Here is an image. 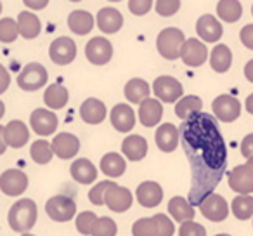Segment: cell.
I'll return each mask as SVG.
<instances>
[{
    "mask_svg": "<svg viewBox=\"0 0 253 236\" xmlns=\"http://www.w3.org/2000/svg\"><path fill=\"white\" fill-rule=\"evenodd\" d=\"M0 12H2V2H0Z\"/></svg>",
    "mask_w": 253,
    "mask_h": 236,
    "instance_id": "59",
    "label": "cell"
},
{
    "mask_svg": "<svg viewBox=\"0 0 253 236\" xmlns=\"http://www.w3.org/2000/svg\"><path fill=\"white\" fill-rule=\"evenodd\" d=\"M68 99H70V92L64 85L61 84H52L45 89V94H43V101L49 106L50 109H61L68 104Z\"/></svg>",
    "mask_w": 253,
    "mask_h": 236,
    "instance_id": "30",
    "label": "cell"
},
{
    "mask_svg": "<svg viewBox=\"0 0 253 236\" xmlns=\"http://www.w3.org/2000/svg\"><path fill=\"white\" fill-rule=\"evenodd\" d=\"M68 26L77 35H87L94 28V16L87 11H73L68 16Z\"/></svg>",
    "mask_w": 253,
    "mask_h": 236,
    "instance_id": "28",
    "label": "cell"
},
{
    "mask_svg": "<svg viewBox=\"0 0 253 236\" xmlns=\"http://www.w3.org/2000/svg\"><path fill=\"white\" fill-rule=\"evenodd\" d=\"M211 109H213V115L217 116L220 122L225 124H231V122L238 120L239 115H241V104L236 97L229 94H222L211 102Z\"/></svg>",
    "mask_w": 253,
    "mask_h": 236,
    "instance_id": "8",
    "label": "cell"
},
{
    "mask_svg": "<svg viewBox=\"0 0 253 236\" xmlns=\"http://www.w3.org/2000/svg\"><path fill=\"white\" fill-rule=\"evenodd\" d=\"M215 236H231V235H215Z\"/></svg>",
    "mask_w": 253,
    "mask_h": 236,
    "instance_id": "58",
    "label": "cell"
},
{
    "mask_svg": "<svg viewBox=\"0 0 253 236\" xmlns=\"http://www.w3.org/2000/svg\"><path fill=\"white\" fill-rule=\"evenodd\" d=\"M45 212L52 221L68 222L77 214V203H75L73 198L57 194V196L49 198V201L45 203Z\"/></svg>",
    "mask_w": 253,
    "mask_h": 236,
    "instance_id": "5",
    "label": "cell"
},
{
    "mask_svg": "<svg viewBox=\"0 0 253 236\" xmlns=\"http://www.w3.org/2000/svg\"><path fill=\"white\" fill-rule=\"evenodd\" d=\"M210 64L213 71H217V73H225L232 64L231 49H229L227 46H224V44L215 46V49L211 50V56H210Z\"/></svg>",
    "mask_w": 253,
    "mask_h": 236,
    "instance_id": "32",
    "label": "cell"
},
{
    "mask_svg": "<svg viewBox=\"0 0 253 236\" xmlns=\"http://www.w3.org/2000/svg\"><path fill=\"white\" fill-rule=\"evenodd\" d=\"M126 169L125 158L120 156L118 153H108V155L102 156L101 160V170L108 177H120L123 176Z\"/></svg>",
    "mask_w": 253,
    "mask_h": 236,
    "instance_id": "34",
    "label": "cell"
},
{
    "mask_svg": "<svg viewBox=\"0 0 253 236\" xmlns=\"http://www.w3.org/2000/svg\"><path fill=\"white\" fill-rule=\"evenodd\" d=\"M149 92H151V87H149L148 82L142 80V78H132V80H128L125 85L126 101L134 102V104H139V102L144 101L146 97H149Z\"/></svg>",
    "mask_w": 253,
    "mask_h": 236,
    "instance_id": "31",
    "label": "cell"
},
{
    "mask_svg": "<svg viewBox=\"0 0 253 236\" xmlns=\"http://www.w3.org/2000/svg\"><path fill=\"white\" fill-rule=\"evenodd\" d=\"M116 231H118V228H116V222L111 217H97L90 236H115Z\"/></svg>",
    "mask_w": 253,
    "mask_h": 236,
    "instance_id": "39",
    "label": "cell"
},
{
    "mask_svg": "<svg viewBox=\"0 0 253 236\" xmlns=\"http://www.w3.org/2000/svg\"><path fill=\"white\" fill-rule=\"evenodd\" d=\"M196 33L205 40V42L213 44V42H217V40H220L224 30H222V25L218 23V19L215 18V16L205 14V16H201V18L198 19Z\"/></svg>",
    "mask_w": 253,
    "mask_h": 236,
    "instance_id": "22",
    "label": "cell"
},
{
    "mask_svg": "<svg viewBox=\"0 0 253 236\" xmlns=\"http://www.w3.org/2000/svg\"><path fill=\"white\" fill-rule=\"evenodd\" d=\"M5 149H7V144H5V139H4V127L0 125V155H4Z\"/></svg>",
    "mask_w": 253,
    "mask_h": 236,
    "instance_id": "52",
    "label": "cell"
},
{
    "mask_svg": "<svg viewBox=\"0 0 253 236\" xmlns=\"http://www.w3.org/2000/svg\"><path fill=\"white\" fill-rule=\"evenodd\" d=\"M201 108H203V102H201V99L198 95H186L175 104V115L179 118H182V120H186L189 116L200 113Z\"/></svg>",
    "mask_w": 253,
    "mask_h": 236,
    "instance_id": "35",
    "label": "cell"
},
{
    "mask_svg": "<svg viewBox=\"0 0 253 236\" xmlns=\"http://www.w3.org/2000/svg\"><path fill=\"white\" fill-rule=\"evenodd\" d=\"M122 151L132 162H139L148 155V141L142 136H128L125 141L122 142Z\"/></svg>",
    "mask_w": 253,
    "mask_h": 236,
    "instance_id": "27",
    "label": "cell"
},
{
    "mask_svg": "<svg viewBox=\"0 0 253 236\" xmlns=\"http://www.w3.org/2000/svg\"><path fill=\"white\" fill-rule=\"evenodd\" d=\"M239 39H241V42L245 44V47H248V49L253 50V25L243 26L241 32H239Z\"/></svg>",
    "mask_w": 253,
    "mask_h": 236,
    "instance_id": "47",
    "label": "cell"
},
{
    "mask_svg": "<svg viewBox=\"0 0 253 236\" xmlns=\"http://www.w3.org/2000/svg\"><path fill=\"white\" fill-rule=\"evenodd\" d=\"M70 2H82V0H70Z\"/></svg>",
    "mask_w": 253,
    "mask_h": 236,
    "instance_id": "57",
    "label": "cell"
},
{
    "mask_svg": "<svg viewBox=\"0 0 253 236\" xmlns=\"http://www.w3.org/2000/svg\"><path fill=\"white\" fill-rule=\"evenodd\" d=\"M245 77L248 78V82L253 84V59H250L245 66Z\"/></svg>",
    "mask_w": 253,
    "mask_h": 236,
    "instance_id": "51",
    "label": "cell"
},
{
    "mask_svg": "<svg viewBox=\"0 0 253 236\" xmlns=\"http://www.w3.org/2000/svg\"><path fill=\"white\" fill-rule=\"evenodd\" d=\"M106 113H108L106 104L102 101H99V99H95V97L85 99V101L82 102V106H80L82 120H84L85 124H88V125L101 124V122L106 118Z\"/></svg>",
    "mask_w": 253,
    "mask_h": 236,
    "instance_id": "21",
    "label": "cell"
},
{
    "mask_svg": "<svg viewBox=\"0 0 253 236\" xmlns=\"http://www.w3.org/2000/svg\"><path fill=\"white\" fill-rule=\"evenodd\" d=\"M49 56L54 63L61 64V66L73 63V59L77 57V44L70 37H59L50 44Z\"/></svg>",
    "mask_w": 253,
    "mask_h": 236,
    "instance_id": "12",
    "label": "cell"
},
{
    "mask_svg": "<svg viewBox=\"0 0 253 236\" xmlns=\"http://www.w3.org/2000/svg\"><path fill=\"white\" fill-rule=\"evenodd\" d=\"M28 188V176L23 170L9 169L0 174V191L7 196H21Z\"/></svg>",
    "mask_w": 253,
    "mask_h": 236,
    "instance_id": "7",
    "label": "cell"
},
{
    "mask_svg": "<svg viewBox=\"0 0 253 236\" xmlns=\"http://www.w3.org/2000/svg\"><path fill=\"white\" fill-rule=\"evenodd\" d=\"M169 212L177 222H186L194 219V207L182 196H173L169 201Z\"/></svg>",
    "mask_w": 253,
    "mask_h": 236,
    "instance_id": "29",
    "label": "cell"
},
{
    "mask_svg": "<svg viewBox=\"0 0 253 236\" xmlns=\"http://www.w3.org/2000/svg\"><path fill=\"white\" fill-rule=\"evenodd\" d=\"M95 23H97L99 30L104 33H116L123 26V16L118 9L115 7H104L97 12L95 16Z\"/></svg>",
    "mask_w": 253,
    "mask_h": 236,
    "instance_id": "23",
    "label": "cell"
},
{
    "mask_svg": "<svg viewBox=\"0 0 253 236\" xmlns=\"http://www.w3.org/2000/svg\"><path fill=\"white\" fill-rule=\"evenodd\" d=\"M252 14H253V5H252Z\"/></svg>",
    "mask_w": 253,
    "mask_h": 236,
    "instance_id": "61",
    "label": "cell"
},
{
    "mask_svg": "<svg viewBox=\"0 0 253 236\" xmlns=\"http://www.w3.org/2000/svg\"><path fill=\"white\" fill-rule=\"evenodd\" d=\"M156 146L163 153H172L179 146V129L172 124H163L156 129Z\"/></svg>",
    "mask_w": 253,
    "mask_h": 236,
    "instance_id": "24",
    "label": "cell"
},
{
    "mask_svg": "<svg viewBox=\"0 0 253 236\" xmlns=\"http://www.w3.org/2000/svg\"><path fill=\"white\" fill-rule=\"evenodd\" d=\"M163 116V106L158 99L146 97L139 102V120L144 127H155L160 124Z\"/></svg>",
    "mask_w": 253,
    "mask_h": 236,
    "instance_id": "20",
    "label": "cell"
},
{
    "mask_svg": "<svg viewBox=\"0 0 253 236\" xmlns=\"http://www.w3.org/2000/svg\"><path fill=\"white\" fill-rule=\"evenodd\" d=\"M52 153L61 160H70L73 156H77V153L80 151V141L77 136L70 134V132H59L56 138L50 142Z\"/></svg>",
    "mask_w": 253,
    "mask_h": 236,
    "instance_id": "13",
    "label": "cell"
},
{
    "mask_svg": "<svg viewBox=\"0 0 253 236\" xmlns=\"http://www.w3.org/2000/svg\"><path fill=\"white\" fill-rule=\"evenodd\" d=\"M180 57L182 61L191 68H198L207 61L208 50L207 46H203V42H200L198 39H189L184 40V44L180 46Z\"/></svg>",
    "mask_w": 253,
    "mask_h": 236,
    "instance_id": "15",
    "label": "cell"
},
{
    "mask_svg": "<svg viewBox=\"0 0 253 236\" xmlns=\"http://www.w3.org/2000/svg\"><path fill=\"white\" fill-rule=\"evenodd\" d=\"M217 16L225 23H236L243 16V5L239 0H220L217 4Z\"/></svg>",
    "mask_w": 253,
    "mask_h": 236,
    "instance_id": "33",
    "label": "cell"
},
{
    "mask_svg": "<svg viewBox=\"0 0 253 236\" xmlns=\"http://www.w3.org/2000/svg\"><path fill=\"white\" fill-rule=\"evenodd\" d=\"M71 177L77 181L78 184H92L97 179V169L95 165L87 158H78L71 163Z\"/></svg>",
    "mask_w": 253,
    "mask_h": 236,
    "instance_id": "26",
    "label": "cell"
},
{
    "mask_svg": "<svg viewBox=\"0 0 253 236\" xmlns=\"http://www.w3.org/2000/svg\"><path fill=\"white\" fill-rule=\"evenodd\" d=\"M179 236H207V229L194 221H186L180 226Z\"/></svg>",
    "mask_w": 253,
    "mask_h": 236,
    "instance_id": "45",
    "label": "cell"
},
{
    "mask_svg": "<svg viewBox=\"0 0 253 236\" xmlns=\"http://www.w3.org/2000/svg\"><path fill=\"white\" fill-rule=\"evenodd\" d=\"M85 56L92 64H97V66L109 63V59L113 57L111 42L108 39H104V37H94L85 46Z\"/></svg>",
    "mask_w": 253,
    "mask_h": 236,
    "instance_id": "10",
    "label": "cell"
},
{
    "mask_svg": "<svg viewBox=\"0 0 253 236\" xmlns=\"http://www.w3.org/2000/svg\"><path fill=\"white\" fill-rule=\"evenodd\" d=\"M9 85H11V75L5 70V66L0 64V94H4L9 89Z\"/></svg>",
    "mask_w": 253,
    "mask_h": 236,
    "instance_id": "49",
    "label": "cell"
},
{
    "mask_svg": "<svg viewBox=\"0 0 253 236\" xmlns=\"http://www.w3.org/2000/svg\"><path fill=\"white\" fill-rule=\"evenodd\" d=\"M4 113H5V104L2 101H0V118L4 116Z\"/></svg>",
    "mask_w": 253,
    "mask_h": 236,
    "instance_id": "54",
    "label": "cell"
},
{
    "mask_svg": "<svg viewBox=\"0 0 253 236\" xmlns=\"http://www.w3.org/2000/svg\"><path fill=\"white\" fill-rule=\"evenodd\" d=\"M153 0H128V11L134 16H144L151 11Z\"/></svg>",
    "mask_w": 253,
    "mask_h": 236,
    "instance_id": "46",
    "label": "cell"
},
{
    "mask_svg": "<svg viewBox=\"0 0 253 236\" xmlns=\"http://www.w3.org/2000/svg\"><path fill=\"white\" fill-rule=\"evenodd\" d=\"M30 155H32V160L39 165H45L52 160L54 153H52V148H50V142L43 141V139H39L32 144L30 148Z\"/></svg>",
    "mask_w": 253,
    "mask_h": 236,
    "instance_id": "37",
    "label": "cell"
},
{
    "mask_svg": "<svg viewBox=\"0 0 253 236\" xmlns=\"http://www.w3.org/2000/svg\"><path fill=\"white\" fill-rule=\"evenodd\" d=\"M232 214L239 219V221H246V219L253 217V196L250 194H239L232 200Z\"/></svg>",
    "mask_w": 253,
    "mask_h": 236,
    "instance_id": "36",
    "label": "cell"
},
{
    "mask_svg": "<svg viewBox=\"0 0 253 236\" xmlns=\"http://www.w3.org/2000/svg\"><path fill=\"white\" fill-rule=\"evenodd\" d=\"M132 193L130 189H126L123 186H118L115 183H109V186L104 191V203L108 205V208L116 214L126 212L132 207Z\"/></svg>",
    "mask_w": 253,
    "mask_h": 236,
    "instance_id": "6",
    "label": "cell"
},
{
    "mask_svg": "<svg viewBox=\"0 0 253 236\" xmlns=\"http://www.w3.org/2000/svg\"><path fill=\"white\" fill-rule=\"evenodd\" d=\"M184 33L179 28H165L160 32L158 39H156V49L162 54V57L169 61H173L179 57L180 46L184 44Z\"/></svg>",
    "mask_w": 253,
    "mask_h": 236,
    "instance_id": "3",
    "label": "cell"
},
{
    "mask_svg": "<svg viewBox=\"0 0 253 236\" xmlns=\"http://www.w3.org/2000/svg\"><path fill=\"white\" fill-rule=\"evenodd\" d=\"M23 4L28 9H33V11H42V9L47 7L49 0H23Z\"/></svg>",
    "mask_w": 253,
    "mask_h": 236,
    "instance_id": "50",
    "label": "cell"
},
{
    "mask_svg": "<svg viewBox=\"0 0 253 236\" xmlns=\"http://www.w3.org/2000/svg\"><path fill=\"white\" fill-rule=\"evenodd\" d=\"M132 233H134V236H155L156 228L153 217H142L135 221L132 226Z\"/></svg>",
    "mask_w": 253,
    "mask_h": 236,
    "instance_id": "41",
    "label": "cell"
},
{
    "mask_svg": "<svg viewBox=\"0 0 253 236\" xmlns=\"http://www.w3.org/2000/svg\"><path fill=\"white\" fill-rule=\"evenodd\" d=\"M229 188L239 194L253 193V172L246 165H238L229 174Z\"/></svg>",
    "mask_w": 253,
    "mask_h": 236,
    "instance_id": "16",
    "label": "cell"
},
{
    "mask_svg": "<svg viewBox=\"0 0 253 236\" xmlns=\"http://www.w3.org/2000/svg\"><path fill=\"white\" fill-rule=\"evenodd\" d=\"M30 124H32V129L35 131V134L47 138V136H52L56 132L57 116L54 115L52 109L37 108L30 116Z\"/></svg>",
    "mask_w": 253,
    "mask_h": 236,
    "instance_id": "14",
    "label": "cell"
},
{
    "mask_svg": "<svg viewBox=\"0 0 253 236\" xmlns=\"http://www.w3.org/2000/svg\"><path fill=\"white\" fill-rule=\"evenodd\" d=\"M153 92L155 95L163 102H175L182 97V84L179 80H175L173 77H169V75H163V77H158L153 84Z\"/></svg>",
    "mask_w": 253,
    "mask_h": 236,
    "instance_id": "9",
    "label": "cell"
},
{
    "mask_svg": "<svg viewBox=\"0 0 253 236\" xmlns=\"http://www.w3.org/2000/svg\"><path fill=\"white\" fill-rule=\"evenodd\" d=\"M153 221H155V228H156L155 236H172L173 235V222L170 221L165 214L153 215Z\"/></svg>",
    "mask_w": 253,
    "mask_h": 236,
    "instance_id": "42",
    "label": "cell"
},
{
    "mask_svg": "<svg viewBox=\"0 0 253 236\" xmlns=\"http://www.w3.org/2000/svg\"><path fill=\"white\" fill-rule=\"evenodd\" d=\"M111 125L116 129L118 132H130L135 125V113L134 109L128 104L122 102V104H116L111 109Z\"/></svg>",
    "mask_w": 253,
    "mask_h": 236,
    "instance_id": "19",
    "label": "cell"
},
{
    "mask_svg": "<svg viewBox=\"0 0 253 236\" xmlns=\"http://www.w3.org/2000/svg\"><path fill=\"white\" fill-rule=\"evenodd\" d=\"M21 236H35V235H30V233H23Z\"/></svg>",
    "mask_w": 253,
    "mask_h": 236,
    "instance_id": "56",
    "label": "cell"
},
{
    "mask_svg": "<svg viewBox=\"0 0 253 236\" xmlns=\"http://www.w3.org/2000/svg\"><path fill=\"white\" fill-rule=\"evenodd\" d=\"M109 2H120V0H109Z\"/></svg>",
    "mask_w": 253,
    "mask_h": 236,
    "instance_id": "60",
    "label": "cell"
},
{
    "mask_svg": "<svg viewBox=\"0 0 253 236\" xmlns=\"http://www.w3.org/2000/svg\"><path fill=\"white\" fill-rule=\"evenodd\" d=\"M4 139L5 144L14 149H19L30 141V129L26 127L25 122L21 120H11L4 127Z\"/></svg>",
    "mask_w": 253,
    "mask_h": 236,
    "instance_id": "17",
    "label": "cell"
},
{
    "mask_svg": "<svg viewBox=\"0 0 253 236\" xmlns=\"http://www.w3.org/2000/svg\"><path fill=\"white\" fill-rule=\"evenodd\" d=\"M49 80V73L40 63H28L21 70L18 77V85L26 92H33L42 89Z\"/></svg>",
    "mask_w": 253,
    "mask_h": 236,
    "instance_id": "4",
    "label": "cell"
},
{
    "mask_svg": "<svg viewBox=\"0 0 253 236\" xmlns=\"http://www.w3.org/2000/svg\"><path fill=\"white\" fill-rule=\"evenodd\" d=\"M135 196L137 201L146 208L158 207L163 200V189L158 183L155 181H146V183L139 184L137 191H135Z\"/></svg>",
    "mask_w": 253,
    "mask_h": 236,
    "instance_id": "18",
    "label": "cell"
},
{
    "mask_svg": "<svg viewBox=\"0 0 253 236\" xmlns=\"http://www.w3.org/2000/svg\"><path fill=\"white\" fill-rule=\"evenodd\" d=\"M109 183H111V181H101V183L95 184V186L88 191V200L94 205H97V207L104 205V191H106V188L109 186Z\"/></svg>",
    "mask_w": 253,
    "mask_h": 236,
    "instance_id": "44",
    "label": "cell"
},
{
    "mask_svg": "<svg viewBox=\"0 0 253 236\" xmlns=\"http://www.w3.org/2000/svg\"><path fill=\"white\" fill-rule=\"evenodd\" d=\"M156 12L163 18H170L180 9V0H156Z\"/></svg>",
    "mask_w": 253,
    "mask_h": 236,
    "instance_id": "43",
    "label": "cell"
},
{
    "mask_svg": "<svg viewBox=\"0 0 253 236\" xmlns=\"http://www.w3.org/2000/svg\"><path fill=\"white\" fill-rule=\"evenodd\" d=\"M19 37L18 23L12 18H2L0 19V42L2 44H12Z\"/></svg>",
    "mask_w": 253,
    "mask_h": 236,
    "instance_id": "38",
    "label": "cell"
},
{
    "mask_svg": "<svg viewBox=\"0 0 253 236\" xmlns=\"http://www.w3.org/2000/svg\"><path fill=\"white\" fill-rule=\"evenodd\" d=\"M18 32L23 39L26 40H32V39H37L42 32V23H40L39 16L33 14L30 11H21L18 16Z\"/></svg>",
    "mask_w": 253,
    "mask_h": 236,
    "instance_id": "25",
    "label": "cell"
},
{
    "mask_svg": "<svg viewBox=\"0 0 253 236\" xmlns=\"http://www.w3.org/2000/svg\"><path fill=\"white\" fill-rule=\"evenodd\" d=\"M241 153L246 158H252L253 156V134H248L241 142Z\"/></svg>",
    "mask_w": 253,
    "mask_h": 236,
    "instance_id": "48",
    "label": "cell"
},
{
    "mask_svg": "<svg viewBox=\"0 0 253 236\" xmlns=\"http://www.w3.org/2000/svg\"><path fill=\"white\" fill-rule=\"evenodd\" d=\"M200 210L208 221H213V222H220L224 219H227L229 215V205L220 194H215L210 193L200 205Z\"/></svg>",
    "mask_w": 253,
    "mask_h": 236,
    "instance_id": "11",
    "label": "cell"
},
{
    "mask_svg": "<svg viewBox=\"0 0 253 236\" xmlns=\"http://www.w3.org/2000/svg\"><path fill=\"white\" fill-rule=\"evenodd\" d=\"M246 167H248V169L253 172V156H252V158H248V163H246Z\"/></svg>",
    "mask_w": 253,
    "mask_h": 236,
    "instance_id": "55",
    "label": "cell"
},
{
    "mask_svg": "<svg viewBox=\"0 0 253 236\" xmlns=\"http://www.w3.org/2000/svg\"><path fill=\"white\" fill-rule=\"evenodd\" d=\"M95 221H97V215H95L94 212L85 210V212H80V214L77 215V221H75V224H77V229H78V233H80V235L90 236Z\"/></svg>",
    "mask_w": 253,
    "mask_h": 236,
    "instance_id": "40",
    "label": "cell"
},
{
    "mask_svg": "<svg viewBox=\"0 0 253 236\" xmlns=\"http://www.w3.org/2000/svg\"><path fill=\"white\" fill-rule=\"evenodd\" d=\"M179 142L191 165L189 203L198 207L222 181L227 167V149L213 115L200 111L180 124Z\"/></svg>",
    "mask_w": 253,
    "mask_h": 236,
    "instance_id": "1",
    "label": "cell"
},
{
    "mask_svg": "<svg viewBox=\"0 0 253 236\" xmlns=\"http://www.w3.org/2000/svg\"><path fill=\"white\" fill-rule=\"evenodd\" d=\"M37 203L30 198H21L11 207L7 215L9 226L16 233H28L37 222Z\"/></svg>",
    "mask_w": 253,
    "mask_h": 236,
    "instance_id": "2",
    "label": "cell"
},
{
    "mask_svg": "<svg viewBox=\"0 0 253 236\" xmlns=\"http://www.w3.org/2000/svg\"><path fill=\"white\" fill-rule=\"evenodd\" d=\"M246 109H248V113L253 115V94H250L248 99H246Z\"/></svg>",
    "mask_w": 253,
    "mask_h": 236,
    "instance_id": "53",
    "label": "cell"
}]
</instances>
